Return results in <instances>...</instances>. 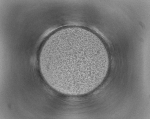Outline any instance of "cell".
I'll use <instances>...</instances> for the list:
<instances>
[{
  "instance_id": "cell-1",
  "label": "cell",
  "mask_w": 150,
  "mask_h": 119,
  "mask_svg": "<svg viewBox=\"0 0 150 119\" xmlns=\"http://www.w3.org/2000/svg\"><path fill=\"white\" fill-rule=\"evenodd\" d=\"M43 60L54 85L73 93L83 92L100 84L109 64L102 41L92 33L76 30L56 38L47 46Z\"/></svg>"
}]
</instances>
